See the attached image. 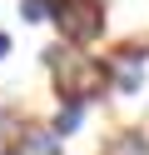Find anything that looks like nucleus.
Masks as SVG:
<instances>
[{"instance_id":"f257e3e1","label":"nucleus","mask_w":149,"mask_h":155,"mask_svg":"<svg viewBox=\"0 0 149 155\" xmlns=\"http://www.w3.org/2000/svg\"><path fill=\"white\" fill-rule=\"evenodd\" d=\"M50 60H55V85H60V95L65 100H95L99 90L109 85V70L99 60H85V55H60V50H50Z\"/></svg>"},{"instance_id":"f03ea898","label":"nucleus","mask_w":149,"mask_h":155,"mask_svg":"<svg viewBox=\"0 0 149 155\" xmlns=\"http://www.w3.org/2000/svg\"><path fill=\"white\" fill-rule=\"evenodd\" d=\"M55 25L65 40L75 45H89L104 35V5L99 0H55Z\"/></svg>"},{"instance_id":"7ed1b4c3","label":"nucleus","mask_w":149,"mask_h":155,"mask_svg":"<svg viewBox=\"0 0 149 155\" xmlns=\"http://www.w3.org/2000/svg\"><path fill=\"white\" fill-rule=\"evenodd\" d=\"M114 85H119L124 95H134L139 85H144V70H139V55H134V50L114 55Z\"/></svg>"},{"instance_id":"20e7f679","label":"nucleus","mask_w":149,"mask_h":155,"mask_svg":"<svg viewBox=\"0 0 149 155\" xmlns=\"http://www.w3.org/2000/svg\"><path fill=\"white\" fill-rule=\"evenodd\" d=\"M15 155H65V145H60L55 130H30V135H20Z\"/></svg>"},{"instance_id":"39448f33","label":"nucleus","mask_w":149,"mask_h":155,"mask_svg":"<svg viewBox=\"0 0 149 155\" xmlns=\"http://www.w3.org/2000/svg\"><path fill=\"white\" fill-rule=\"evenodd\" d=\"M104 155H149V140L144 135H114L104 145Z\"/></svg>"},{"instance_id":"423d86ee","label":"nucleus","mask_w":149,"mask_h":155,"mask_svg":"<svg viewBox=\"0 0 149 155\" xmlns=\"http://www.w3.org/2000/svg\"><path fill=\"white\" fill-rule=\"evenodd\" d=\"M79 120H85V105H79V100H70L65 110L55 115V135H70V130H79Z\"/></svg>"},{"instance_id":"0eeeda50","label":"nucleus","mask_w":149,"mask_h":155,"mask_svg":"<svg viewBox=\"0 0 149 155\" xmlns=\"http://www.w3.org/2000/svg\"><path fill=\"white\" fill-rule=\"evenodd\" d=\"M20 15H25V25H40L45 15H55V5L50 0H20Z\"/></svg>"},{"instance_id":"6e6552de","label":"nucleus","mask_w":149,"mask_h":155,"mask_svg":"<svg viewBox=\"0 0 149 155\" xmlns=\"http://www.w3.org/2000/svg\"><path fill=\"white\" fill-rule=\"evenodd\" d=\"M5 55H10V35L0 30V60H5Z\"/></svg>"},{"instance_id":"1a4fd4ad","label":"nucleus","mask_w":149,"mask_h":155,"mask_svg":"<svg viewBox=\"0 0 149 155\" xmlns=\"http://www.w3.org/2000/svg\"><path fill=\"white\" fill-rule=\"evenodd\" d=\"M5 155H15V150H5Z\"/></svg>"}]
</instances>
